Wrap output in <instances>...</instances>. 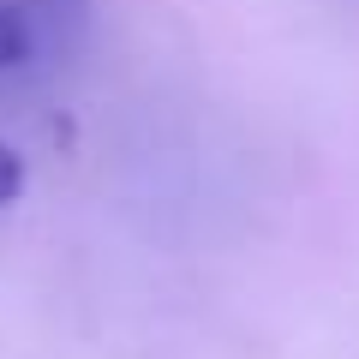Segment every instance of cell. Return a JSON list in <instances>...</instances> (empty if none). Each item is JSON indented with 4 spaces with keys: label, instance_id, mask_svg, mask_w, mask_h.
<instances>
[{
    "label": "cell",
    "instance_id": "cell-1",
    "mask_svg": "<svg viewBox=\"0 0 359 359\" xmlns=\"http://www.w3.org/2000/svg\"><path fill=\"white\" fill-rule=\"evenodd\" d=\"M18 192H25V156L13 144H0V210L18 204Z\"/></svg>",
    "mask_w": 359,
    "mask_h": 359
}]
</instances>
